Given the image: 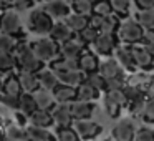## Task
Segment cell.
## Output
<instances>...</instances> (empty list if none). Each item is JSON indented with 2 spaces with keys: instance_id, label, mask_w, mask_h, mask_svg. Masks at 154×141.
<instances>
[{
  "instance_id": "cell-1",
  "label": "cell",
  "mask_w": 154,
  "mask_h": 141,
  "mask_svg": "<svg viewBox=\"0 0 154 141\" xmlns=\"http://www.w3.org/2000/svg\"><path fill=\"white\" fill-rule=\"evenodd\" d=\"M14 53H15V58H17V67L20 68V70L38 73V71L45 67V63L35 55V52L32 50V45L18 43L17 50H15Z\"/></svg>"
},
{
  "instance_id": "cell-2",
  "label": "cell",
  "mask_w": 154,
  "mask_h": 141,
  "mask_svg": "<svg viewBox=\"0 0 154 141\" xmlns=\"http://www.w3.org/2000/svg\"><path fill=\"white\" fill-rule=\"evenodd\" d=\"M144 28L141 27V24L136 18H124L121 20L119 27H118V40L121 43H128V45H134V43H141L144 37Z\"/></svg>"
},
{
  "instance_id": "cell-3",
  "label": "cell",
  "mask_w": 154,
  "mask_h": 141,
  "mask_svg": "<svg viewBox=\"0 0 154 141\" xmlns=\"http://www.w3.org/2000/svg\"><path fill=\"white\" fill-rule=\"evenodd\" d=\"M30 45H32V50L35 52V55L43 63H51L53 60H57L60 57V43H57L51 37L50 38H47V37L38 38V40H35Z\"/></svg>"
},
{
  "instance_id": "cell-4",
  "label": "cell",
  "mask_w": 154,
  "mask_h": 141,
  "mask_svg": "<svg viewBox=\"0 0 154 141\" xmlns=\"http://www.w3.org/2000/svg\"><path fill=\"white\" fill-rule=\"evenodd\" d=\"M53 18L43 10V8H35L28 15V30L37 35H50V30L53 27Z\"/></svg>"
},
{
  "instance_id": "cell-5",
  "label": "cell",
  "mask_w": 154,
  "mask_h": 141,
  "mask_svg": "<svg viewBox=\"0 0 154 141\" xmlns=\"http://www.w3.org/2000/svg\"><path fill=\"white\" fill-rule=\"evenodd\" d=\"M0 32L14 35V37L20 38V40L23 38V27H22L20 17H18L17 12L7 8V10H4L0 14Z\"/></svg>"
},
{
  "instance_id": "cell-6",
  "label": "cell",
  "mask_w": 154,
  "mask_h": 141,
  "mask_svg": "<svg viewBox=\"0 0 154 141\" xmlns=\"http://www.w3.org/2000/svg\"><path fill=\"white\" fill-rule=\"evenodd\" d=\"M136 124L133 118H118V123L113 126L109 134L111 141H134L136 136Z\"/></svg>"
},
{
  "instance_id": "cell-7",
  "label": "cell",
  "mask_w": 154,
  "mask_h": 141,
  "mask_svg": "<svg viewBox=\"0 0 154 141\" xmlns=\"http://www.w3.org/2000/svg\"><path fill=\"white\" fill-rule=\"evenodd\" d=\"M93 52L100 57H111L118 47V35L116 33H100L98 38L91 43Z\"/></svg>"
},
{
  "instance_id": "cell-8",
  "label": "cell",
  "mask_w": 154,
  "mask_h": 141,
  "mask_svg": "<svg viewBox=\"0 0 154 141\" xmlns=\"http://www.w3.org/2000/svg\"><path fill=\"white\" fill-rule=\"evenodd\" d=\"M73 126L83 141H93L103 133V126L96 121H93L91 118L90 120H76L73 123Z\"/></svg>"
},
{
  "instance_id": "cell-9",
  "label": "cell",
  "mask_w": 154,
  "mask_h": 141,
  "mask_svg": "<svg viewBox=\"0 0 154 141\" xmlns=\"http://www.w3.org/2000/svg\"><path fill=\"white\" fill-rule=\"evenodd\" d=\"M131 50H133V58L136 61L137 70H144V71L154 70V55H151L143 43L131 45Z\"/></svg>"
},
{
  "instance_id": "cell-10",
  "label": "cell",
  "mask_w": 154,
  "mask_h": 141,
  "mask_svg": "<svg viewBox=\"0 0 154 141\" xmlns=\"http://www.w3.org/2000/svg\"><path fill=\"white\" fill-rule=\"evenodd\" d=\"M51 116L57 124V128H65V126H73L75 118L71 114V106L70 103H57L51 108Z\"/></svg>"
},
{
  "instance_id": "cell-11",
  "label": "cell",
  "mask_w": 154,
  "mask_h": 141,
  "mask_svg": "<svg viewBox=\"0 0 154 141\" xmlns=\"http://www.w3.org/2000/svg\"><path fill=\"white\" fill-rule=\"evenodd\" d=\"M114 58L118 60V63L123 67V70L126 71V73H133V71L137 70L136 61H134V58H133L131 45H128V43L118 45L116 50H114Z\"/></svg>"
},
{
  "instance_id": "cell-12",
  "label": "cell",
  "mask_w": 154,
  "mask_h": 141,
  "mask_svg": "<svg viewBox=\"0 0 154 141\" xmlns=\"http://www.w3.org/2000/svg\"><path fill=\"white\" fill-rule=\"evenodd\" d=\"M43 8L51 18H66L71 14V5L65 0H48L43 4Z\"/></svg>"
},
{
  "instance_id": "cell-13",
  "label": "cell",
  "mask_w": 154,
  "mask_h": 141,
  "mask_svg": "<svg viewBox=\"0 0 154 141\" xmlns=\"http://www.w3.org/2000/svg\"><path fill=\"white\" fill-rule=\"evenodd\" d=\"M85 50H86V45L80 40L78 35L60 43V57H65V58H78Z\"/></svg>"
},
{
  "instance_id": "cell-14",
  "label": "cell",
  "mask_w": 154,
  "mask_h": 141,
  "mask_svg": "<svg viewBox=\"0 0 154 141\" xmlns=\"http://www.w3.org/2000/svg\"><path fill=\"white\" fill-rule=\"evenodd\" d=\"M71 106V114H73L75 121L76 120H90L96 111V103L94 101H81L75 100L73 103H70Z\"/></svg>"
},
{
  "instance_id": "cell-15",
  "label": "cell",
  "mask_w": 154,
  "mask_h": 141,
  "mask_svg": "<svg viewBox=\"0 0 154 141\" xmlns=\"http://www.w3.org/2000/svg\"><path fill=\"white\" fill-rule=\"evenodd\" d=\"M100 55H96L94 52L91 50H85L83 53L78 57V68L83 71L85 75L86 73H93V71H98L100 68Z\"/></svg>"
},
{
  "instance_id": "cell-16",
  "label": "cell",
  "mask_w": 154,
  "mask_h": 141,
  "mask_svg": "<svg viewBox=\"0 0 154 141\" xmlns=\"http://www.w3.org/2000/svg\"><path fill=\"white\" fill-rule=\"evenodd\" d=\"M98 71H100L106 80L126 73V71L123 70V67L118 63V60H116V58H113V57H104V60L100 61V68H98Z\"/></svg>"
},
{
  "instance_id": "cell-17",
  "label": "cell",
  "mask_w": 154,
  "mask_h": 141,
  "mask_svg": "<svg viewBox=\"0 0 154 141\" xmlns=\"http://www.w3.org/2000/svg\"><path fill=\"white\" fill-rule=\"evenodd\" d=\"M51 93L57 103H73L76 100V86H71V85L58 83Z\"/></svg>"
},
{
  "instance_id": "cell-18",
  "label": "cell",
  "mask_w": 154,
  "mask_h": 141,
  "mask_svg": "<svg viewBox=\"0 0 154 141\" xmlns=\"http://www.w3.org/2000/svg\"><path fill=\"white\" fill-rule=\"evenodd\" d=\"M60 80V83L65 85H71V86H78L80 83L85 81V73L80 68H71V70H61V71H55Z\"/></svg>"
},
{
  "instance_id": "cell-19",
  "label": "cell",
  "mask_w": 154,
  "mask_h": 141,
  "mask_svg": "<svg viewBox=\"0 0 154 141\" xmlns=\"http://www.w3.org/2000/svg\"><path fill=\"white\" fill-rule=\"evenodd\" d=\"M75 35L76 33L68 27L66 22H55L53 27H51V30H50V37L53 38L57 43H63V42L73 38Z\"/></svg>"
},
{
  "instance_id": "cell-20",
  "label": "cell",
  "mask_w": 154,
  "mask_h": 141,
  "mask_svg": "<svg viewBox=\"0 0 154 141\" xmlns=\"http://www.w3.org/2000/svg\"><path fill=\"white\" fill-rule=\"evenodd\" d=\"M18 80H20V85H22V88H23L25 93H35V91L40 88L38 75L33 73V71L20 70V73H18Z\"/></svg>"
},
{
  "instance_id": "cell-21",
  "label": "cell",
  "mask_w": 154,
  "mask_h": 141,
  "mask_svg": "<svg viewBox=\"0 0 154 141\" xmlns=\"http://www.w3.org/2000/svg\"><path fill=\"white\" fill-rule=\"evenodd\" d=\"M25 130H27V138H33V139H40V141H57V134L51 133L50 128L35 126V124L28 123L25 126Z\"/></svg>"
},
{
  "instance_id": "cell-22",
  "label": "cell",
  "mask_w": 154,
  "mask_h": 141,
  "mask_svg": "<svg viewBox=\"0 0 154 141\" xmlns=\"http://www.w3.org/2000/svg\"><path fill=\"white\" fill-rule=\"evenodd\" d=\"M37 75H38V81H40V88H45V90L53 91V88L57 86L58 83H60L57 73H55L51 68H45V67H43Z\"/></svg>"
},
{
  "instance_id": "cell-23",
  "label": "cell",
  "mask_w": 154,
  "mask_h": 141,
  "mask_svg": "<svg viewBox=\"0 0 154 141\" xmlns=\"http://www.w3.org/2000/svg\"><path fill=\"white\" fill-rule=\"evenodd\" d=\"M28 123L35 124V126H43V128H50L55 124L53 116H51V111L50 110H42L38 108L30 118H28Z\"/></svg>"
},
{
  "instance_id": "cell-24",
  "label": "cell",
  "mask_w": 154,
  "mask_h": 141,
  "mask_svg": "<svg viewBox=\"0 0 154 141\" xmlns=\"http://www.w3.org/2000/svg\"><path fill=\"white\" fill-rule=\"evenodd\" d=\"M101 96V91H98L94 86H91L90 83L83 81L76 86V100L81 101H96Z\"/></svg>"
},
{
  "instance_id": "cell-25",
  "label": "cell",
  "mask_w": 154,
  "mask_h": 141,
  "mask_svg": "<svg viewBox=\"0 0 154 141\" xmlns=\"http://www.w3.org/2000/svg\"><path fill=\"white\" fill-rule=\"evenodd\" d=\"M2 93L20 98V95L23 93V88H22V85H20L18 75H8V77L5 78V80H4V86H2Z\"/></svg>"
},
{
  "instance_id": "cell-26",
  "label": "cell",
  "mask_w": 154,
  "mask_h": 141,
  "mask_svg": "<svg viewBox=\"0 0 154 141\" xmlns=\"http://www.w3.org/2000/svg\"><path fill=\"white\" fill-rule=\"evenodd\" d=\"M33 96H35V101H37L38 108H42V110H51L57 105L53 93L50 90H45V88H38L33 93Z\"/></svg>"
},
{
  "instance_id": "cell-27",
  "label": "cell",
  "mask_w": 154,
  "mask_h": 141,
  "mask_svg": "<svg viewBox=\"0 0 154 141\" xmlns=\"http://www.w3.org/2000/svg\"><path fill=\"white\" fill-rule=\"evenodd\" d=\"M37 110H38V105H37V101H35L33 93H25L23 91V93L20 95V101H18V111H22L25 116L30 118Z\"/></svg>"
},
{
  "instance_id": "cell-28",
  "label": "cell",
  "mask_w": 154,
  "mask_h": 141,
  "mask_svg": "<svg viewBox=\"0 0 154 141\" xmlns=\"http://www.w3.org/2000/svg\"><path fill=\"white\" fill-rule=\"evenodd\" d=\"M65 22L68 24V27L71 28V30L75 32V33H80L83 28H86L88 25H90V17H86V15H81V14H70L66 18H65Z\"/></svg>"
},
{
  "instance_id": "cell-29",
  "label": "cell",
  "mask_w": 154,
  "mask_h": 141,
  "mask_svg": "<svg viewBox=\"0 0 154 141\" xmlns=\"http://www.w3.org/2000/svg\"><path fill=\"white\" fill-rule=\"evenodd\" d=\"M136 20L141 24L144 30L154 28V7L151 8H139L136 12Z\"/></svg>"
},
{
  "instance_id": "cell-30",
  "label": "cell",
  "mask_w": 154,
  "mask_h": 141,
  "mask_svg": "<svg viewBox=\"0 0 154 141\" xmlns=\"http://www.w3.org/2000/svg\"><path fill=\"white\" fill-rule=\"evenodd\" d=\"M4 136L10 138V139H27V130L18 123H7Z\"/></svg>"
},
{
  "instance_id": "cell-31",
  "label": "cell",
  "mask_w": 154,
  "mask_h": 141,
  "mask_svg": "<svg viewBox=\"0 0 154 141\" xmlns=\"http://www.w3.org/2000/svg\"><path fill=\"white\" fill-rule=\"evenodd\" d=\"M17 67V58L15 53L0 50V73H8Z\"/></svg>"
},
{
  "instance_id": "cell-32",
  "label": "cell",
  "mask_w": 154,
  "mask_h": 141,
  "mask_svg": "<svg viewBox=\"0 0 154 141\" xmlns=\"http://www.w3.org/2000/svg\"><path fill=\"white\" fill-rule=\"evenodd\" d=\"M57 141H83L75 126H65V128H57L55 131Z\"/></svg>"
},
{
  "instance_id": "cell-33",
  "label": "cell",
  "mask_w": 154,
  "mask_h": 141,
  "mask_svg": "<svg viewBox=\"0 0 154 141\" xmlns=\"http://www.w3.org/2000/svg\"><path fill=\"white\" fill-rule=\"evenodd\" d=\"M18 43H20V38L14 37V35H8V33H4V32H0V50L14 53V52L17 50Z\"/></svg>"
},
{
  "instance_id": "cell-34",
  "label": "cell",
  "mask_w": 154,
  "mask_h": 141,
  "mask_svg": "<svg viewBox=\"0 0 154 141\" xmlns=\"http://www.w3.org/2000/svg\"><path fill=\"white\" fill-rule=\"evenodd\" d=\"M85 81L90 83L91 86H94L98 91L104 93L106 91V78L100 73V71H93V73H86L85 75Z\"/></svg>"
},
{
  "instance_id": "cell-35",
  "label": "cell",
  "mask_w": 154,
  "mask_h": 141,
  "mask_svg": "<svg viewBox=\"0 0 154 141\" xmlns=\"http://www.w3.org/2000/svg\"><path fill=\"white\" fill-rule=\"evenodd\" d=\"M119 24H121L119 17H116V15H108V17H104L103 22H101L100 32L101 33H116Z\"/></svg>"
},
{
  "instance_id": "cell-36",
  "label": "cell",
  "mask_w": 154,
  "mask_h": 141,
  "mask_svg": "<svg viewBox=\"0 0 154 141\" xmlns=\"http://www.w3.org/2000/svg\"><path fill=\"white\" fill-rule=\"evenodd\" d=\"M71 8H73L76 14L86 15V17H91V15H93V2H91V0H73V2H71Z\"/></svg>"
},
{
  "instance_id": "cell-37",
  "label": "cell",
  "mask_w": 154,
  "mask_h": 141,
  "mask_svg": "<svg viewBox=\"0 0 154 141\" xmlns=\"http://www.w3.org/2000/svg\"><path fill=\"white\" fill-rule=\"evenodd\" d=\"M101 32L98 30L96 27H93V25H88L86 28H83V30L80 32V33H76L78 37H80V40L83 42L85 45H91L94 40L98 38V35H100Z\"/></svg>"
},
{
  "instance_id": "cell-38",
  "label": "cell",
  "mask_w": 154,
  "mask_h": 141,
  "mask_svg": "<svg viewBox=\"0 0 154 141\" xmlns=\"http://www.w3.org/2000/svg\"><path fill=\"white\" fill-rule=\"evenodd\" d=\"M123 110L124 108L121 106V105L114 103L113 100H109V98L104 96V111H106V114L111 118V120H118V118H121Z\"/></svg>"
},
{
  "instance_id": "cell-39",
  "label": "cell",
  "mask_w": 154,
  "mask_h": 141,
  "mask_svg": "<svg viewBox=\"0 0 154 141\" xmlns=\"http://www.w3.org/2000/svg\"><path fill=\"white\" fill-rule=\"evenodd\" d=\"M113 5H111V0H98L93 4V14L101 15V17H108V15H113Z\"/></svg>"
},
{
  "instance_id": "cell-40",
  "label": "cell",
  "mask_w": 154,
  "mask_h": 141,
  "mask_svg": "<svg viewBox=\"0 0 154 141\" xmlns=\"http://www.w3.org/2000/svg\"><path fill=\"white\" fill-rule=\"evenodd\" d=\"M141 120L147 124H154V96L146 98V105H144V111L141 114Z\"/></svg>"
},
{
  "instance_id": "cell-41",
  "label": "cell",
  "mask_w": 154,
  "mask_h": 141,
  "mask_svg": "<svg viewBox=\"0 0 154 141\" xmlns=\"http://www.w3.org/2000/svg\"><path fill=\"white\" fill-rule=\"evenodd\" d=\"M146 98L147 96H139V98H136V100L128 103V110H129V113L133 114V116L141 118V114H143V111H144V105H146Z\"/></svg>"
},
{
  "instance_id": "cell-42",
  "label": "cell",
  "mask_w": 154,
  "mask_h": 141,
  "mask_svg": "<svg viewBox=\"0 0 154 141\" xmlns=\"http://www.w3.org/2000/svg\"><path fill=\"white\" fill-rule=\"evenodd\" d=\"M131 4H133V0H111L114 14L119 15V17H126V15L129 14Z\"/></svg>"
},
{
  "instance_id": "cell-43",
  "label": "cell",
  "mask_w": 154,
  "mask_h": 141,
  "mask_svg": "<svg viewBox=\"0 0 154 141\" xmlns=\"http://www.w3.org/2000/svg\"><path fill=\"white\" fill-rule=\"evenodd\" d=\"M134 141H154V130L147 126H139L136 130Z\"/></svg>"
},
{
  "instance_id": "cell-44",
  "label": "cell",
  "mask_w": 154,
  "mask_h": 141,
  "mask_svg": "<svg viewBox=\"0 0 154 141\" xmlns=\"http://www.w3.org/2000/svg\"><path fill=\"white\" fill-rule=\"evenodd\" d=\"M126 75L128 73L106 80V90H119V88H124L126 86Z\"/></svg>"
},
{
  "instance_id": "cell-45",
  "label": "cell",
  "mask_w": 154,
  "mask_h": 141,
  "mask_svg": "<svg viewBox=\"0 0 154 141\" xmlns=\"http://www.w3.org/2000/svg\"><path fill=\"white\" fill-rule=\"evenodd\" d=\"M18 101H20V98H17V96H10V95L0 93V103L4 105L5 108H10V110H18Z\"/></svg>"
},
{
  "instance_id": "cell-46",
  "label": "cell",
  "mask_w": 154,
  "mask_h": 141,
  "mask_svg": "<svg viewBox=\"0 0 154 141\" xmlns=\"http://www.w3.org/2000/svg\"><path fill=\"white\" fill-rule=\"evenodd\" d=\"M141 43L147 48V52H149L151 55H154V28L144 32V37H143V40H141Z\"/></svg>"
},
{
  "instance_id": "cell-47",
  "label": "cell",
  "mask_w": 154,
  "mask_h": 141,
  "mask_svg": "<svg viewBox=\"0 0 154 141\" xmlns=\"http://www.w3.org/2000/svg\"><path fill=\"white\" fill-rule=\"evenodd\" d=\"M33 0H14V7L18 10H25V8H30Z\"/></svg>"
},
{
  "instance_id": "cell-48",
  "label": "cell",
  "mask_w": 154,
  "mask_h": 141,
  "mask_svg": "<svg viewBox=\"0 0 154 141\" xmlns=\"http://www.w3.org/2000/svg\"><path fill=\"white\" fill-rule=\"evenodd\" d=\"M134 4H136L137 10L139 8H151L154 7V0H134Z\"/></svg>"
},
{
  "instance_id": "cell-49",
  "label": "cell",
  "mask_w": 154,
  "mask_h": 141,
  "mask_svg": "<svg viewBox=\"0 0 154 141\" xmlns=\"http://www.w3.org/2000/svg\"><path fill=\"white\" fill-rule=\"evenodd\" d=\"M146 96H154V75H152V81L146 90Z\"/></svg>"
},
{
  "instance_id": "cell-50",
  "label": "cell",
  "mask_w": 154,
  "mask_h": 141,
  "mask_svg": "<svg viewBox=\"0 0 154 141\" xmlns=\"http://www.w3.org/2000/svg\"><path fill=\"white\" fill-rule=\"evenodd\" d=\"M5 141H27V139H10V138H5Z\"/></svg>"
},
{
  "instance_id": "cell-51",
  "label": "cell",
  "mask_w": 154,
  "mask_h": 141,
  "mask_svg": "<svg viewBox=\"0 0 154 141\" xmlns=\"http://www.w3.org/2000/svg\"><path fill=\"white\" fill-rule=\"evenodd\" d=\"M0 126H4V118L0 116Z\"/></svg>"
},
{
  "instance_id": "cell-52",
  "label": "cell",
  "mask_w": 154,
  "mask_h": 141,
  "mask_svg": "<svg viewBox=\"0 0 154 141\" xmlns=\"http://www.w3.org/2000/svg\"><path fill=\"white\" fill-rule=\"evenodd\" d=\"M2 86H4V81L0 80V93H2Z\"/></svg>"
},
{
  "instance_id": "cell-53",
  "label": "cell",
  "mask_w": 154,
  "mask_h": 141,
  "mask_svg": "<svg viewBox=\"0 0 154 141\" xmlns=\"http://www.w3.org/2000/svg\"><path fill=\"white\" fill-rule=\"evenodd\" d=\"M27 141H40V139H33V138H27Z\"/></svg>"
},
{
  "instance_id": "cell-54",
  "label": "cell",
  "mask_w": 154,
  "mask_h": 141,
  "mask_svg": "<svg viewBox=\"0 0 154 141\" xmlns=\"http://www.w3.org/2000/svg\"><path fill=\"white\" fill-rule=\"evenodd\" d=\"M91 2H93V4H94V2H98V0H91Z\"/></svg>"
},
{
  "instance_id": "cell-55",
  "label": "cell",
  "mask_w": 154,
  "mask_h": 141,
  "mask_svg": "<svg viewBox=\"0 0 154 141\" xmlns=\"http://www.w3.org/2000/svg\"><path fill=\"white\" fill-rule=\"evenodd\" d=\"M0 141H5V139H4V138H0Z\"/></svg>"
},
{
  "instance_id": "cell-56",
  "label": "cell",
  "mask_w": 154,
  "mask_h": 141,
  "mask_svg": "<svg viewBox=\"0 0 154 141\" xmlns=\"http://www.w3.org/2000/svg\"><path fill=\"white\" fill-rule=\"evenodd\" d=\"M93 141H96V139H93ZM109 141H111V139H109Z\"/></svg>"
},
{
  "instance_id": "cell-57",
  "label": "cell",
  "mask_w": 154,
  "mask_h": 141,
  "mask_svg": "<svg viewBox=\"0 0 154 141\" xmlns=\"http://www.w3.org/2000/svg\"><path fill=\"white\" fill-rule=\"evenodd\" d=\"M33 2H35V0H33Z\"/></svg>"
}]
</instances>
